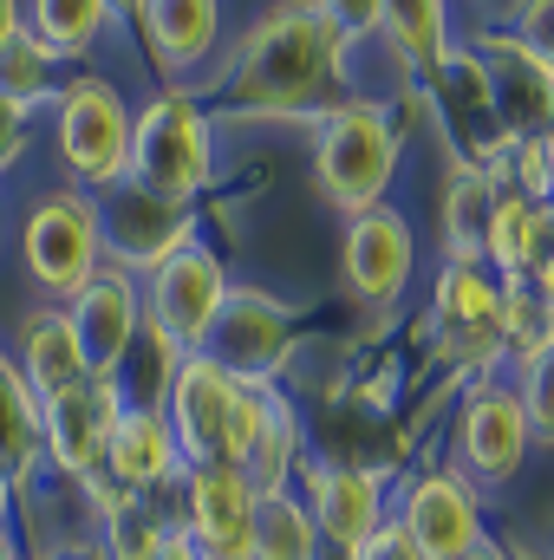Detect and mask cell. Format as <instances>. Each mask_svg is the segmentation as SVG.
I'll list each match as a JSON object with an SVG mask.
<instances>
[{
    "mask_svg": "<svg viewBox=\"0 0 554 560\" xmlns=\"http://www.w3.org/2000/svg\"><path fill=\"white\" fill-rule=\"evenodd\" d=\"M522 280H529L535 293H549V300H554V209H542V229H535V248H529Z\"/></svg>",
    "mask_w": 554,
    "mask_h": 560,
    "instance_id": "cell-33",
    "label": "cell"
},
{
    "mask_svg": "<svg viewBox=\"0 0 554 560\" xmlns=\"http://www.w3.org/2000/svg\"><path fill=\"white\" fill-rule=\"evenodd\" d=\"M470 560H509V555H503V548H476Z\"/></svg>",
    "mask_w": 554,
    "mask_h": 560,
    "instance_id": "cell-41",
    "label": "cell"
},
{
    "mask_svg": "<svg viewBox=\"0 0 554 560\" xmlns=\"http://www.w3.org/2000/svg\"><path fill=\"white\" fill-rule=\"evenodd\" d=\"M392 522L412 535V548L424 560H470L476 548H489V535H483V495L457 469L417 476Z\"/></svg>",
    "mask_w": 554,
    "mask_h": 560,
    "instance_id": "cell-9",
    "label": "cell"
},
{
    "mask_svg": "<svg viewBox=\"0 0 554 560\" xmlns=\"http://www.w3.org/2000/svg\"><path fill=\"white\" fill-rule=\"evenodd\" d=\"M476 59L496 112L509 118V138H542L554 125V66H542L516 33H483Z\"/></svg>",
    "mask_w": 554,
    "mask_h": 560,
    "instance_id": "cell-17",
    "label": "cell"
},
{
    "mask_svg": "<svg viewBox=\"0 0 554 560\" xmlns=\"http://www.w3.org/2000/svg\"><path fill=\"white\" fill-rule=\"evenodd\" d=\"M66 319H72V332H79L85 372H92V378H118L125 359H131V346H138V326H143L138 275H125L118 261H105L99 275L66 300Z\"/></svg>",
    "mask_w": 554,
    "mask_h": 560,
    "instance_id": "cell-10",
    "label": "cell"
},
{
    "mask_svg": "<svg viewBox=\"0 0 554 560\" xmlns=\"http://www.w3.org/2000/svg\"><path fill=\"white\" fill-rule=\"evenodd\" d=\"M157 411H163L170 436H176L183 469H196V463H222V456H229L235 378H229L209 352H183L176 372H170V385H163V398H157Z\"/></svg>",
    "mask_w": 554,
    "mask_h": 560,
    "instance_id": "cell-8",
    "label": "cell"
},
{
    "mask_svg": "<svg viewBox=\"0 0 554 560\" xmlns=\"http://www.w3.org/2000/svg\"><path fill=\"white\" fill-rule=\"evenodd\" d=\"M535 229H542V202L503 189L496 196V215H489V235H483V268L496 280L522 275L529 268V248H535Z\"/></svg>",
    "mask_w": 554,
    "mask_h": 560,
    "instance_id": "cell-27",
    "label": "cell"
},
{
    "mask_svg": "<svg viewBox=\"0 0 554 560\" xmlns=\"http://www.w3.org/2000/svg\"><path fill=\"white\" fill-rule=\"evenodd\" d=\"M79 378H92V372H85V352H79L66 306H33L20 319V385L33 392V405H46V398L72 392Z\"/></svg>",
    "mask_w": 554,
    "mask_h": 560,
    "instance_id": "cell-19",
    "label": "cell"
},
{
    "mask_svg": "<svg viewBox=\"0 0 554 560\" xmlns=\"http://www.w3.org/2000/svg\"><path fill=\"white\" fill-rule=\"evenodd\" d=\"M417 268V242H412V222L392 215V209H366L346 222L339 235V280L353 300H399V287L412 280Z\"/></svg>",
    "mask_w": 554,
    "mask_h": 560,
    "instance_id": "cell-16",
    "label": "cell"
},
{
    "mask_svg": "<svg viewBox=\"0 0 554 560\" xmlns=\"http://www.w3.org/2000/svg\"><path fill=\"white\" fill-rule=\"evenodd\" d=\"M346 560H424V555L412 548V535H405L399 522H385V528H379V535H372L366 548H353Z\"/></svg>",
    "mask_w": 554,
    "mask_h": 560,
    "instance_id": "cell-34",
    "label": "cell"
},
{
    "mask_svg": "<svg viewBox=\"0 0 554 560\" xmlns=\"http://www.w3.org/2000/svg\"><path fill=\"white\" fill-rule=\"evenodd\" d=\"M53 66H59V59H53L39 39H26V33H20V39H7V46H0V98H7V105H20V112L33 118L46 98H59Z\"/></svg>",
    "mask_w": 554,
    "mask_h": 560,
    "instance_id": "cell-29",
    "label": "cell"
},
{
    "mask_svg": "<svg viewBox=\"0 0 554 560\" xmlns=\"http://www.w3.org/2000/svg\"><path fill=\"white\" fill-rule=\"evenodd\" d=\"M20 13H26V39H39L53 59L85 52L105 33V20H112L105 0H39V7H20Z\"/></svg>",
    "mask_w": 554,
    "mask_h": 560,
    "instance_id": "cell-24",
    "label": "cell"
},
{
    "mask_svg": "<svg viewBox=\"0 0 554 560\" xmlns=\"http://www.w3.org/2000/svg\"><path fill=\"white\" fill-rule=\"evenodd\" d=\"M535 143H542V163H549V209H554V125H549Z\"/></svg>",
    "mask_w": 554,
    "mask_h": 560,
    "instance_id": "cell-39",
    "label": "cell"
},
{
    "mask_svg": "<svg viewBox=\"0 0 554 560\" xmlns=\"http://www.w3.org/2000/svg\"><path fill=\"white\" fill-rule=\"evenodd\" d=\"M39 450V405L20 385V372L0 359V463L7 456H33Z\"/></svg>",
    "mask_w": 554,
    "mask_h": 560,
    "instance_id": "cell-30",
    "label": "cell"
},
{
    "mask_svg": "<svg viewBox=\"0 0 554 560\" xmlns=\"http://www.w3.org/2000/svg\"><path fill=\"white\" fill-rule=\"evenodd\" d=\"M516 405H522V423H529V443H554V346L522 359Z\"/></svg>",
    "mask_w": 554,
    "mask_h": 560,
    "instance_id": "cell-31",
    "label": "cell"
},
{
    "mask_svg": "<svg viewBox=\"0 0 554 560\" xmlns=\"http://www.w3.org/2000/svg\"><path fill=\"white\" fill-rule=\"evenodd\" d=\"M92 502H99V515H105V555L99 560H150L157 555V541H163V509H157V495H125V489H112L105 476H92V482H79Z\"/></svg>",
    "mask_w": 554,
    "mask_h": 560,
    "instance_id": "cell-23",
    "label": "cell"
},
{
    "mask_svg": "<svg viewBox=\"0 0 554 560\" xmlns=\"http://www.w3.org/2000/svg\"><path fill=\"white\" fill-rule=\"evenodd\" d=\"M196 560H249L255 528V489L235 463H196L183 469V522Z\"/></svg>",
    "mask_w": 554,
    "mask_h": 560,
    "instance_id": "cell-11",
    "label": "cell"
},
{
    "mask_svg": "<svg viewBox=\"0 0 554 560\" xmlns=\"http://www.w3.org/2000/svg\"><path fill=\"white\" fill-rule=\"evenodd\" d=\"M496 196H503V183L483 163H457L450 170V189H443V248H450V261H483V235H489Z\"/></svg>",
    "mask_w": 554,
    "mask_h": 560,
    "instance_id": "cell-22",
    "label": "cell"
},
{
    "mask_svg": "<svg viewBox=\"0 0 554 560\" xmlns=\"http://www.w3.org/2000/svg\"><path fill=\"white\" fill-rule=\"evenodd\" d=\"M229 268L216 248L189 242L183 255H170L163 268H150V287H143V306H150V332L183 359V352H203L222 306H229Z\"/></svg>",
    "mask_w": 554,
    "mask_h": 560,
    "instance_id": "cell-5",
    "label": "cell"
},
{
    "mask_svg": "<svg viewBox=\"0 0 554 560\" xmlns=\"http://www.w3.org/2000/svg\"><path fill=\"white\" fill-rule=\"evenodd\" d=\"M99 476L112 489H125V495H157V489H176L183 482L176 436H170V423H163V411L150 398H131L125 405V418H118L112 443H105V469Z\"/></svg>",
    "mask_w": 554,
    "mask_h": 560,
    "instance_id": "cell-18",
    "label": "cell"
},
{
    "mask_svg": "<svg viewBox=\"0 0 554 560\" xmlns=\"http://www.w3.org/2000/svg\"><path fill=\"white\" fill-rule=\"evenodd\" d=\"M150 560H196V548H189V535H183V528L170 522V528H163V541H157V555H150Z\"/></svg>",
    "mask_w": 554,
    "mask_h": 560,
    "instance_id": "cell-36",
    "label": "cell"
},
{
    "mask_svg": "<svg viewBox=\"0 0 554 560\" xmlns=\"http://www.w3.org/2000/svg\"><path fill=\"white\" fill-rule=\"evenodd\" d=\"M496 339H503V359H529L554 346V300L535 293L522 275L503 280V300H496Z\"/></svg>",
    "mask_w": 554,
    "mask_h": 560,
    "instance_id": "cell-26",
    "label": "cell"
},
{
    "mask_svg": "<svg viewBox=\"0 0 554 560\" xmlns=\"http://www.w3.org/2000/svg\"><path fill=\"white\" fill-rule=\"evenodd\" d=\"M26 150V112L0 98V170H13V156Z\"/></svg>",
    "mask_w": 554,
    "mask_h": 560,
    "instance_id": "cell-35",
    "label": "cell"
},
{
    "mask_svg": "<svg viewBox=\"0 0 554 560\" xmlns=\"http://www.w3.org/2000/svg\"><path fill=\"white\" fill-rule=\"evenodd\" d=\"M46 560H99V555H79V548H66V555H46Z\"/></svg>",
    "mask_w": 554,
    "mask_h": 560,
    "instance_id": "cell-42",
    "label": "cell"
},
{
    "mask_svg": "<svg viewBox=\"0 0 554 560\" xmlns=\"http://www.w3.org/2000/svg\"><path fill=\"white\" fill-rule=\"evenodd\" d=\"M20 33H26V13H20L13 0H0V46H7V39H20Z\"/></svg>",
    "mask_w": 554,
    "mask_h": 560,
    "instance_id": "cell-37",
    "label": "cell"
},
{
    "mask_svg": "<svg viewBox=\"0 0 554 560\" xmlns=\"http://www.w3.org/2000/svg\"><path fill=\"white\" fill-rule=\"evenodd\" d=\"M529 463V423L509 385L476 378V392L457 411V476L463 482H509Z\"/></svg>",
    "mask_w": 554,
    "mask_h": 560,
    "instance_id": "cell-12",
    "label": "cell"
},
{
    "mask_svg": "<svg viewBox=\"0 0 554 560\" xmlns=\"http://www.w3.org/2000/svg\"><path fill=\"white\" fill-rule=\"evenodd\" d=\"M92 209H99V235H105V248H118V268L125 275L163 268L170 255H183L196 242L189 202H157V196H138L131 183L92 196Z\"/></svg>",
    "mask_w": 554,
    "mask_h": 560,
    "instance_id": "cell-13",
    "label": "cell"
},
{
    "mask_svg": "<svg viewBox=\"0 0 554 560\" xmlns=\"http://www.w3.org/2000/svg\"><path fill=\"white\" fill-rule=\"evenodd\" d=\"M339 13L333 7H275L235 52L229 92L255 112H320L339 79Z\"/></svg>",
    "mask_w": 554,
    "mask_h": 560,
    "instance_id": "cell-1",
    "label": "cell"
},
{
    "mask_svg": "<svg viewBox=\"0 0 554 560\" xmlns=\"http://www.w3.org/2000/svg\"><path fill=\"white\" fill-rule=\"evenodd\" d=\"M307 522L320 541H333L339 555L366 548L392 515H385V476L353 469V463H313L307 469Z\"/></svg>",
    "mask_w": 554,
    "mask_h": 560,
    "instance_id": "cell-15",
    "label": "cell"
},
{
    "mask_svg": "<svg viewBox=\"0 0 554 560\" xmlns=\"http://www.w3.org/2000/svg\"><path fill=\"white\" fill-rule=\"evenodd\" d=\"M125 385L118 378H79L72 392L39 405V450L66 482H92L105 469V443L125 418Z\"/></svg>",
    "mask_w": 554,
    "mask_h": 560,
    "instance_id": "cell-7",
    "label": "cell"
},
{
    "mask_svg": "<svg viewBox=\"0 0 554 560\" xmlns=\"http://www.w3.org/2000/svg\"><path fill=\"white\" fill-rule=\"evenodd\" d=\"M0 560H26V555H20V535H13V528H0Z\"/></svg>",
    "mask_w": 554,
    "mask_h": 560,
    "instance_id": "cell-40",
    "label": "cell"
},
{
    "mask_svg": "<svg viewBox=\"0 0 554 560\" xmlns=\"http://www.w3.org/2000/svg\"><path fill=\"white\" fill-rule=\"evenodd\" d=\"M249 560H320V535H313L300 495H262L255 502Z\"/></svg>",
    "mask_w": 554,
    "mask_h": 560,
    "instance_id": "cell-25",
    "label": "cell"
},
{
    "mask_svg": "<svg viewBox=\"0 0 554 560\" xmlns=\"http://www.w3.org/2000/svg\"><path fill=\"white\" fill-rule=\"evenodd\" d=\"M516 39H522L542 66H554V0H535V7L516 13Z\"/></svg>",
    "mask_w": 554,
    "mask_h": 560,
    "instance_id": "cell-32",
    "label": "cell"
},
{
    "mask_svg": "<svg viewBox=\"0 0 554 560\" xmlns=\"http://www.w3.org/2000/svg\"><path fill=\"white\" fill-rule=\"evenodd\" d=\"M385 20V39H392V52H399V66H412V72H437L443 66V46H450V13L443 7H385L379 13Z\"/></svg>",
    "mask_w": 554,
    "mask_h": 560,
    "instance_id": "cell-28",
    "label": "cell"
},
{
    "mask_svg": "<svg viewBox=\"0 0 554 560\" xmlns=\"http://www.w3.org/2000/svg\"><path fill=\"white\" fill-rule=\"evenodd\" d=\"M216 170V143L209 118L189 92H163L143 112H131V156H125V183L157 202H189Z\"/></svg>",
    "mask_w": 554,
    "mask_h": 560,
    "instance_id": "cell-3",
    "label": "cell"
},
{
    "mask_svg": "<svg viewBox=\"0 0 554 560\" xmlns=\"http://www.w3.org/2000/svg\"><path fill=\"white\" fill-rule=\"evenodd\" d=\"M496 300H503V280L483 261H450L437 280V300H430V326L443 332V346H457V339L496 326Z\"/></svg>",
    "mask_w": 554,
    "mask_h": 560,
    "instance_id": "cell-21",
    "label": "cell"
},
{
    "mask_svg": "<svg viewBox=\"0 0 554 560\" xmlns=\"http://www.w3.org/2000/svg\"><path fill=\"white\" fill-rule=\"evenodd\" d=\"M235 385H275V372L293 359V319L268 293H229L209 346H203Z\"/></svg>",
    "mask_w": 554,
    "mask_h": 560,
    "instance_id": "cell-14",
    "label": "cell"
},
{
    "mask_svg": "<svg viewBox=\"0 0 554 560\" xmlns=\"http://www.w3.org/2000/svg\"><path fill=\"white\" fill-rule=\"evenodd\" d=\"M59 156L79 183H92L99 196L125 183V156H131V105L112 79H72L59 92Z\"/></svg>",
    "mask_w": 554,
    "mask_h": 560,
    "instance_id": "cell-6",
    "label": "cell"
},
{
    "mask_svg": "<svg viewBox=\"0 0 554 560\" xmlns=\"http://www.w3.org/2000/svg\"><path fill=\"white\" fill-rule=\"evenodd\" d=\"M399 176V125L385 105L372 98H346L333 112H320V138H313V183L320 196L353 222L366 209H385V189Z\"/></svg>",
    "mask_w": 554,
    "mask_h": 560,
    "instance_id": "cell-2",
    "label": "cell"
},
{
    "mask_svg": "<svg viewBox=\"0 0 554 560\" xmlns=\"http://www.w3.org/2000/svg\"><path fill=\"white\" fill-rule=\"evenodd\" d=\"M138 20H143L150 52L170 72L196 66L216 46V33H222V7H209V0H150V7H138Z\"/></svg>",
    "mask_w": 554,
    "mask_h": 560,
    "instance_id": "cell-20",
    "label": "cell"
},
{
    "mask_svg": "<svg viewBox=\"0 0 554 560\" xmlns=\"http://www.w3.org/2000/svg\"><path fill=\"white\" fill-rule=\"evenodd\" d=\"M20 255H26V275L46 287V306L72 300L85 280L105 268V235H99L92 196H79V189L39 196L33 215H26V229H20Z\"/></svg>",
    "mask_w": 554,
    "mask_h": 560,
    "instance_id": "cell-4",
    "label": "cell"
},
{
    "mask_svg": "<svg viewBox=\"0 0 554 560\" xmlns=\"http://www.w3.org/2000/svg\"><path fill=\"white\" fill-rule=\"evenodd\" d=\"M7 522H13V469L0 463V528H7Z\"/></svg>",
    "mask_w": 554,
    "mask_h": 560,
    "instance_id": "cell-38",
    "label": "cell"
}]
</instances>
